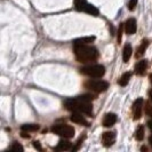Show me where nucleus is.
Wrapping results in <instances>:
<instances>
[{
    "instance_id": "obj_1",
    "label": "nucleus",
    "mask_w": 152,
    "mask_h": 152,
    "mask_svg": "<svg viewBox=\"0 0 152 152\" xmlns=\"http://www.w3.org/2000/svg\"><path fill=\"white\" fill-rule=\"evenodd\" d=\"M95 99L94 95L91 94H85L76 99H66L64 105L66 110L72 111V112H80V113L87 114V115H93V105L91 101Z\"/></svg>"
},
{
    "instance_id": "obj_2",
    "label": "nucleus",
    "mask_w": 152,
    "mask_h": 152,
    "mask_svg": "<svg viewBox=\"0 0 152 152\" xmlns=\"http://www.w3.org/2000/svg\"><path fill=\"white\" fill-rule=\"evenodd\" d=\"M73 52L76 58L80 63H89L95 62L99 58V52L95 47L88 45H75Z\"/></svg>"
},
{
    "instance_id": "obj_3",
    "label": "nucleus",
    "mask_w": 152,
    "mask_h": 152,
    "mask_svg": "<svg viewBox=\"0 0 152 152\" xmlns=\"http://www.w3.org/2000/svg\"><path fill=\"white\" fill-rule=\"evenodd\" d=\"M80 72L89 78H102L105 73V68L101 64L87 65V66L80 69Z\"/></svg>"
},
{
    "instance_id": "obj_4",
    "label": "nucleus",
    "mask_w": 152,
    "mask_h": 152,
    "mask_svg": "<svg viewBox=\"0 0 152 152\" xmlns=\"http://www.w3.org/2000/svg\"><path fill=\"white\" fill-rule=\"evenodd\" d=\"M52 132L54 134L64 137V138H71V137L75 136V133H76V130L72 126H69V125H65V124L54 125L52 127Z\"/></svg>"
},
{
    "instance_id": "obj_5",
    "label": "nucleus",
    "mask_w": 152,
    "mask_h": 152,
    "mask_svg": "<svg viewBox=\"0 0 152 152\" xmlns=\"http://www.w3.org/2000/svg\"><path fill=\"white\" fill-rule=\"evenodd\" d=\"M85 87L95 93H103L109 88V84L104 80H88L85 83Z\"/></svg>"
},
{
    "instance_id": "obj_6",
    "label": "nucleus",
    "mask_w": 152,
    "mask_h": 152,
    "mask_svg": "<svg viewBox=\"0 0 152 152\" xmlns=\"http://www.w3.org/2000/svg\"><path fill=\"white\" fill-rule=\"evenodd\" d=\"M142 107H143V99H137L134 103H133V115H134V120H137L141 118L142 115Z\"/></svg>"
},
{
    "instance_id": "obj_7",
    "label": "nucleus",
    "mask_w": 152,
    "mask_h": 152,
    "mask_svg": "<svg viewBox=\"0 0 152 152\" xmlns=\"http://www.w3.org/2000/svg\"><path fill=\"white\" fill-rule=\"evenodd\" d=\"M70 120L77 125H81V126H86V127L89 126V122L87 121V119L80 112H73L70 117Z\"/></svg>"
},
{
    "instance_id": "obj_8",
    "label": "nucleus",
    "mask_w": 152,
    "mask_h": 152,
    "mask_svg": "<svg viewBox=\"0 0 152 152\" xmlns=\"http://www.w3.org/2000/svg\"><path fill=\"white\" fill-rule=\"evenodd\" d=\"M102 142L104 146H111L115 142V133L114 132H104L102 135Z\"/></svg>"
},
{
    "instance_id": "obj_9",
    "label": "nucleus",
    "mask_w": 152,
    "mask_h": 152,
    "mask_svg": "<svg viewBox=\"0 0 152 152\" xmlns=\"http://www.w3.org/2000/svg\"><path fill=\"white\" fill-rule=\"evenodd\" d=\"M124 24H125V32L127 34H134L136 32L137 25L135 18H128Z\"/></svg>"
},
{
    "instance_id": "obj_10",
    "label": "nucleus",
    "mask_w": 152,
    "mask_h": 152,
    "mask_svg": "<svg viewBox=\"0 0 152 152\" xmlns=\"http://www.w3.org/2000/svg\"><path fill=\"white\" fill-rule=\"evenodd\" d=\"M69 138H65V140H61L58 142V144L56 146V151H68V150H72V143L68 141Z\"/></svg>"
},
{
    "instance_id": "obj_11",
    "label": "nucleus",
    "mask_w": 152,
    "mask_h": 152,
    "mask_svg": "<svg viewBox=\"0 0 152 152\" xmlns=\"http://www.w3.org/2000/svg\"><path fill=\"white\" fill-rule=\"evenodd\" d=\"M117 122V115L114 113H107L103 119V126L104 127H112Z\"/></svg>"
},
{
    "instance_id": "obj_12",
    "label": "nucleus",
    "mask_w": 152,
    "mask_h": 152,
    "mask_svg": "<svg viewBox=\"0 0 152 152\" xmlns=\"http://www.w3.org/2000/svg\"><path fill=\"white\" fill-rule=\"evenodd\" d=\"M146 68H148V62L145 61V60L138 61L136 63V65H135V72H136V75L143 76L145 73V71H146Z\"/></svg>"
},
{
    "instance_id": "obj_13",
    "label": "nucleus",
    "mask_w": 152,
    "mask_h": 152,
    "mask_svg": "<svg viewBox=\"0 0 152 152\" xmlns=\"http://www.w3.org/2000/svg\"><path fill=\"white\" fill-rule=\"evenodd\" d=\"M148 46H149V40L148 39H143L142 42H141V45L138 46V48H137L136 54H135V57L136 58H140V57H142L144 55V53L146 52Z\"/></svg>"
},
{
    "instance_id": "obj_14",
    "label": "nucleus",
    "mask_w": 152,
    "mask_h": 152,
    "mask_svg": "<svg viewBox=\"0 0 152 152\" xmlns=\"http://www.w3.org/2000/svg\"><path fill=\"white\" fill-rule=\"evenodd\" d=\"M132 53H133V48L129 44H126L125 47H124V50H122V61L125 63L129 61L130 56H132Z\"/></svg>"
},
{
    "instance_id": "obj_15",
    "label": "nucleus",
    "mask_w": 152,
    "mask_h": 152,
    "mask_svg": "<svg viewBox=\"0 0 152 152\" xmlns=\"http://www.w3.org/2000/svg\"><path fill=\"white\" fill-rule=\"evenodd\" d=\"M94 40H95V37H94V36H91V37H84V38H80V39L75 40L73 46L75 45H88V44L93 42Z\"/></svg>"
},
{
    "instance_id": "obj_16",
    "label": "nucleus",
    "mask_w": 152,
    "mask_h": 152,
    "mask_svg": "<svg viewBox=\"0 0 152 152\" xmlns=\"http://www.w3.org/2000/svg\"><path fill=\"white\" fill-rule=\"evenodd\" d=\"M130 77H132V72H125V73H124V75L120 77L119 81H118L119 86H121V87H125V86H127V85H128V83H129Z\"/></svg>"
},
{
    "instance_id": "obj_17",
    "label": "nucleus",
    "mask_w": 152,
    "mask_h": 152,
    "mask_svg": "<svg viewBox=\"0 0 152 152\" xmlns=\"http://www.w3.org/2000/svg\"><path fill=\"white\" fill-rule=\"evenodd\" d=\"M21 129L24 130V132H36V130L39 129V125H36V124H25L21 127Z\"/></svg>"
},
{
    "instance_id": "obj_18",
    "label": "nucleus",
    "mask_w": 152,
    "mask_h": 152,
    "mask_svg": "<svg viewBox=\"0 0 152 152\" xmlns=\"http://www.w3.org/2000/svg\"><path fill=\"white\" fill-rule=\"evenodd\" d=\"M84 12H85V13H88V14H91V15H93V16L99 15V9L95 7V6L91 5V4H88V5L86 6V8H85Z\"/></svg>"
},
{
    "instance_id": "obj_19",
    "label": "nucleus",
    "mask_w": 152,
    "mask_h": 152,
    "mask_svg": "<svg viewBox=\"0 0 152 152\" xmlns=\"http://www.w3.org/2000/svg\"><path fill=\"white\" fill-rule=\"evenodd\" d=\"M87 5H88V2L86 0H75V6H76L77 10L84 12Z\"/></svg>"
},
{
    "instance_id": "obj_20",
    "label": "nucleus",
    "mask_w": 152,
    "mask_h": 152,
    "mask_svg": "<svg viewBox=\"0 0 152 152\" xmlns=\"http://www.w3.org/2000/svg\"><path fill=\"white\" fill-rule=\"evenodd\" d=\"M135 138H136L137 141H142L144 138V127L142 125L138 126V128L135 132Z\"/></svg>"
},
{
    "instance_id": "obj_21",
    "label": "nucleus",
    "mask_w": 152,
    "mask_h": 152,
    "mask_svg": "<svg viewBox=\"0 0 152 152\" xmlns=\"http://www.w3.org/2000/svg\"><path fill=\"white\" fill-rule=\"evenodd\" d=\"M124 30H125V24L122 23V24H120L119 30H118V36H117V41H118V44H120V42H121L122 32H124Z\"/></svg>"
},
{
    "instance_id": "obj_22",
    "label": "nucleus",
    "mask_w": 152,
    "mask_h": 152,
    "mask_svg": "<svg viewBox=\"0 0 152 152\" xmlns=\"http://www.w3.org/2000/svg\"><path fill=\"white\" fill-rule=\"evenodd\" d=\"M144 109H145V113H146V115L152 117V104L150 103V102H146V103H145Z\"/></svg>"
},
{
    "instance_id": "obj_23",
    "label": "nucleus",
    "mask_w": 152,
    "mask_h": 152,
    "mask_svg": "<svg viewBox=\"0 0 152 152\" xmlns=\"http://www.w3.org/2000/svg\"><path fill=\"white\" fill-rule=\"evenodd\" d=\"M85 138H86V136L84 135V136H81L78 141H77V144L72 148V151H77V150H79V149H80V146H81V144H83V142H84Z\"/></svg>"
},
{
    "instance_id": "obj_24",
    "label": "nucleus",
    "mask_w": 152,
    "mask_h": 152,
    "mask_svg": "<svg viewBox=\"0 0 152 152\" xmlns=\"http://www.w3.org/2000/svg\"><path fill=\"white\" fill-rule=\"evenodd\" d=\"M23 151V146L21 144H18V143H16L14 142L13 145H12V148H10V151Z\"/></svg>"
},
{
    "instance_id": "obj_25",
    "label": "nucleus",
    "mask_w": 152,
    "mask_h": 152,
    "mask_svg": "<svg viewBox=\"0 0 152 152\" xmlns=\"http://www.w3.org/2000/svg\"><path fill=\"white\" fill-rule=\"evenodd\" d=\"M137 2H138V0H129V2H128V9L129 10H134L137 6Z\"/></svg>"
},
{
    "instance_id": "obj_26",
    "label": "nucleus",
    "mask_w": 152,
    "mask_h": 152,
    "mask_svg": "<svg viewBox=\"0 0 152 152\" xmlns=\"http://www.w3.org/2000/svg\"><path fill=\"white\" fill-rule=\"evenodd\" d=\"M33 146H34L36 149H38V150H42L41 146H40V142H38V141H37V142H33Z\"/></svg>"
},
{
    "instance_id": "obj_27",
    "label": "nucleus",
    "mask_w": 152,
    "mask_h": 152,
    "mask_svg": "<svg viewBox=\"0 0 152 152\" xmlns=\"http://www.w3.org/2000/svg\"><path fill=\"white\" fill-rule=\"evenodd\" d=\"M148 126H149V128H150V130H151L152 133V120H150V121L148 122Z\"/></svg>"
},
{
    "instance_id": "obj_28",
    "label": "nucleus",
    "mask_w": 152,
    "mask_h": 152,
    "mask_svg": "<svg viewBox=\"0 0 152 152\" xmlns=\"http://www.w3.org/2000/svg\"><path fill=\"white\" fill-rule=\"evenodd\" d=\"M141 150H142V151H148V148H146V146H142Z\"/></svg>"
},
{
    "instance_id": "obj_29",
    "label": "nucleus",
    "mask_w": 152,
    "mask_h": 152,
    "mask_svg": "<svg viewBox=\"0 0 152 152\" xmlns=\"http://www.w3.org/2000/svg\"><path fill=\"white\" fill-rule=\"evenodd\" d=\"M149 96H150V99L152 101V89L150 91H149Z\"/></svg>"
},
{
    "instance_id": "obj_30",
    "label": "nucleus",
    "mask_w": 152,
    "mask_h": 152,
    "mask_svg": "<svg viewBox=\"0 0 152 152\" xmlns=\"http://www.w3.org/2000/svg\"><path fill=\"white\" fill-rule=\"evenodd\" d=\"M149 142H150V144H151V146H152V136L149 138Z\"/></svg>"
},
{
    "instance_id": "obj_31",
    "label": "nucleus",
    "mask_w": 152,
    "mask_h": 152,
    "mask_svg": "<svg viewBox=\"0 0 152 152\" xmlns=\"http://www.w3.org/2000/svg\"><path fill=\"white\" fill-rule=\"evenodd\" d=\"M150 80H151V84H152V75H150Z\"/></svg>"
}]
</instances>
